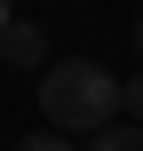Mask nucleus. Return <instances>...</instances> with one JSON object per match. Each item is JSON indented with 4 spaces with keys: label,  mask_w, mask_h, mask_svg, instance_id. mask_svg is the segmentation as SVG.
Returning <instances> with one entry per match:
<instances>
[{
    "label": "nucleus",
    "mask_w": 143,
    "mask_h": 151,
    "mask_svg": "<svg viewBox=\"0 0 143 151\" xmlns=\"http://www.w3.org/2000/svg\"><path fill=\"white\" fill-rule=\"evenodd\" d=\"M40 111L56 135H96L119 119V80L96 64V56H64V64H40Z\"/></svg>",
    "instance_id": "f257e3e1"
},
{
    "label": "nucleus",
    "mask_w": 143,
    "mask_h": 151,
    "mask_svg": "<svg viewBox=\"0 0 143 151\" xmlns=\"http://www.w3.org/2000/svg\"><path fill=\"white\" fill-rule=\"evenodd\" d=\"M0 64H8V72H40V64H48V32L24 24V16H8V24H0Z\"/></svg>",
    "instance_id": "f03ea898"
},
{
    "label": "nucleus",
    "mask_w": 143,
    "mask_h": 151,
    "mask_svg": "<svg viewBox=\"0 0 143 151\" xmlns=\"http://www.w3.org/2000/svg\"><path fill=\"white\" fill-rule=\"evenodd\" d=\"M88 151H143V127H135V119H111V127L88 135Z\"/></svg>",
    "instance_id": "7ed1b4c3"
},
{
    "label": "nucleus",
    "mask_w": 143,
    "mask_h": 151,
    "mask_svg": "<svg viewBox=\"0 0 143 151\" xmlns=\"http://www.w3.org/2000/svg\"><path fill=\"white\" fill-rule=\"evenodd\" d=\"M119 119H135V127H143V72H135V80H119Z\"/></svg>",
    "instance_id": "20e7f679"
},
{
    "label": "nucleus",
    "mask_w": 143,
    "mask_h": 151,
    "mask_svg": "<svg viewBox=\"0 0 143 151\" xmlns=\"http://www.w3.org/2000/svg\"><path fill=\"white\" fill-rule=\"evenodd\" d=\"M16 151H72V143H64L56 127H40V135H24V143H16Z\"/></svg>",
    "instance_id": "39448f33"
},
{
    "label": "nucleus",
    "mask_w": 143,
    "mask_h": 151,
    "mask_svg": "<svg viewBox=\"0 0 143 151\" xmlns=\"http://www.w3.org/2000/svg\"><path fill=\"white\" fill-rule=\"evenodd\" d=\"M135 56H143V24H135Z\"/></svg>",
    "instance_id": "423d86ee"
},
{
    "label": "nucleus",
    "mask_w": 143,
    "mask_h": 151,
    "mask_svg": "<svg viewBox=\"0 0 143 151\" xmlns=\"http://www.w3.org/2000/svg\"><path fill=\"white\" fill-rule=\"evenodd\" d=\"M0 24H8V0H0Z\"/></svg>",
    "instance_id": "0eeeda50"
}]
</instances>
